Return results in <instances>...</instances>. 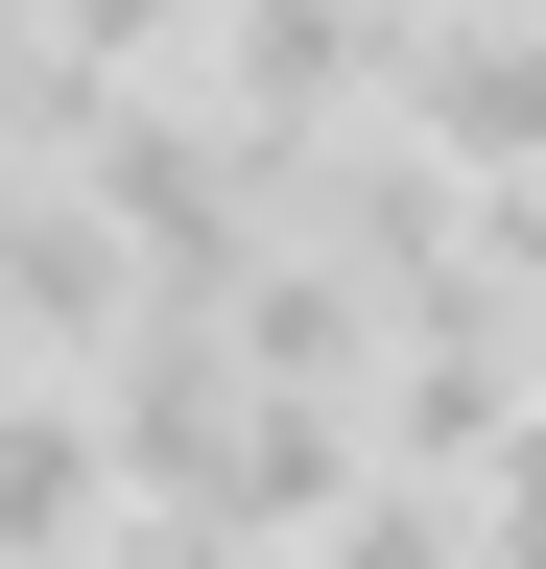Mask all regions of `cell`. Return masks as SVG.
Instances as JSON below:
<instances>
[{
	"label": "cell",
	"mask_w": 546,
	"mask_h": 569,
	"mask_svg": "<svg viewBox=\"0 0 546 569\" xmlns=\"http://www.w3.org/2000/svg\"><path fill=\"white\" fill-rule=\"evenodd\" d=\"M309 569H475V475H380V498H332Z\"/></svg>",
	"instance_id": "cell-5"
},
{
	"label": "cell",
	"mask_w": 546,
	"mask_h": 569,
	"mask_svg": "<svg viewBox=\"0 0 546 569\" xmlns=\"http://www.w3.org/2000/svg\"><path fill=\"white\" fill-rule=\"evenodd\" d=\"M119 569H309V546H261V522H119Z\"/></svg>",
	"instance_id": "cell-6"
},
{
	"label": "cell",
	"mask_w": 546,
	"mask_h": 569,
	"mask_svg": "<svg viewBox=\"0 0 546 569\" xmlns=\"http://www.w3.org/2000/svg\"><path fill=\"white\" fill-rule=\"evenodd\" d=\"M143 332V238L72 190V167H0V356H48V380H96V356Z\"/></svg>",
	"instance_id": "cell-2"
},
{
	"label": "cell",
	"mask_w": 546,
	"mask_h": 569,
	"mask_svg": "<svg viewBox=\"0 0 546 569\" xmlns=\"http://www.w3.org/2000/svg\"><path fill=\"white\" fill-rule=\"evenodd\" d=\"M357 284H380V261H332V238H261V261H238V380H309V403H332V380L380 356V309H357Z\"/></svg>",
	"instance_id": "cell-4"
},
{
	"label": "cell",
	"mask_w": 546,
	"mask_h": 569,
	"mask_svg": "<svg viewBox=\"0 0 546 569\" xmlns=\"http://www.w3.org/2000/svg\"><path fill=\"white\" fill-rule=\"evenodd\" d=\"M119 427H96V380H24L0 403V569H119Z\"/></svg>",
	"instance_id": "cell-3"
},
{
	"label": "cell",
	"mask_w": 546,
	"mask_h": 569,
	"mask_svg": "<svg viewBox=\"0 0 546 569\" xmlns=\"http://www.w3.org/2000/svg\"><path fill=\"white\" fill-rule=\"evenodd\" d=\"M380 96H404V142H428V167L523 190V167H546V0H404Z\"/></svg>",
	"instance_id": "cell-1"
},
{
	"label": "cell",
	"mask_w": 546,
	"mask_h": 569,
	"mask_svg": "<svg viewBox=\"0 0 546 569\" xmlns=\"http://www.w3.org/2000/svg\"><path fill=\"white\" fill-rule=\"evenodd\" d=\"M24 380H48V356H0V403H24Z\"/></svg>",
	"instance_id": "cell-7"
}]
</instances>
